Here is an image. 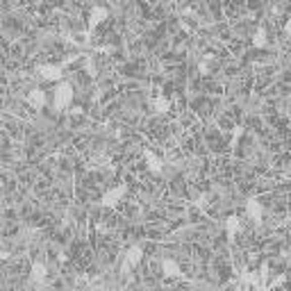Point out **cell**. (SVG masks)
I'll use <instances>...</instances> for the list:
<instances>
[{
  "instance_id": "cell-1",
  "label": "cell",
  "mask_w": 291,
  "mask_h": 291,
  "mask_svg": "<svg viewBox=\"0 0 291 291\" xmlns=\"http://www.w3.org/2000/svg\"><path fill=\"white\" fill-rule=\"evenodd\" d=\"M43 277H45V264H34L32 266V280L43 282Z\"/></svg>"
}]
</instances>
